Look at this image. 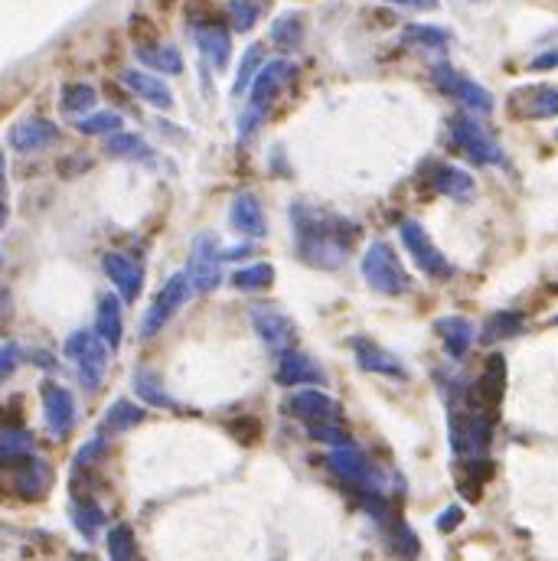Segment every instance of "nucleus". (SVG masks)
<instances>
[{
	"instance_id": "nucleus-1",
	"label": "nucleus",
	"mask_w": 558,
	"mask_h": 561,
	"mask_svg": "<svg viewBox=\"0 0 558 561\" xmlns=\"http://www.w3.org/2000/svg\"><path fill=\"white\" fill-rule=\"evenodd\" d=\"M291 226L297 258L317 271H340L353 258L359 235H363V229L346 216L307 203L291 206Z\"/></svg>"
},
{
	"instance_id": "nucleus-2",
	"label": "nucleus",
	"mask_w": 558,
	"mask_h": 561,
	"mask_svg": "<svg viewBox=\"0 0 558 561\" xmlns=\"http://www.w3.org/2000/svg\"><path fill=\"white\" fill-rule=\"evenodd\" d=\"M327 464L333 470V477H337L343 486H350L353 493H359V500H363V496L386 493V480H382V470L376 464H369L366 454L356 451L353 444L330 447Z\"/></svg>"
},
{
	"instance_id": "nucleus-3",
	"label": "nucleus",
	"mask_w": 558,
	"mask_h": 561,
	"mask_svg": "<svg viewBox=\"0 0 558 561\" xmlns=\"http://www.w3.org/2000/svg\"><path fill=\"white\" fill-rule=\"evenodd\" d=\"M66 359L79 372V382L85 385L89 392H98L102 389V382L108 376V359H111V349L98 340L95 330H76L69 333L66 340Z\"/></svg>"
},
{
	"instance_id": "nucleus-4",
	"label": "nucleus",
	"mask_w": 558,
	"mask_h": 561,
	"mask_svg": "<svg viewBox=\"0 0 558 561\" xmlns=\"http://www.w3.org/2000/svg\"><path fill=\"white\" fill-rule=\"evenodd\" d=\"M448 434H451V451L461 460L487 457L490 441H493V418L477 415V411H470V408H451Z\"/></svg>"
},
{
	"instance_id": "nucleus-5",
	"label": "nucleus",
	"mask_w": 558,
	"mask_h": 561,
	"mask_svg": "<svg viewBox=\"0 0 558 561\" xmlns=\"http://www.w3.org/2000/svg\"><path fill=\"white\" fill-rule=\"evenodd\" d=\"M363 274H366L369 288L376 294H386V297H402L408 288H412V278H408V271L402 268V261L392 252L389 242H372L366 248Z\"/></svg>"
},
{
	"instance_id": "nucleus-6",
	"label": "nucleus",
	"mask_w": 558,
	"mask_h": 561,
	"mask_svg": "<svg viewBox=\"0 0 558 561\" xmlns=\"http://www.w3.org/2000/svg\"><path fill=\"white\" fill-rule=\"evenodd\" d=\"M0 473H4V483L14 490V496H17V500H23V503L43 500V496L49 493V486H53V467H49L46 460H40L36 454L0 460Z\"/></svg>"
},
{
	"instance_id": "nucleus-7",
	"label": "nucleus",
	"mask_w": 558,
	"mask_h": 561,
	"mask_svg": "<svg viewBox=\"0 0 558 561\" xmlns=\"http://www.w3.org/2000/svg\"><path fill=\"white\" fill-rule=\"evenodd\" d=\"M190 288L196 294H213L226 278H222V248L213 232L196 235L190 245V268H186Z\"/></svg>"
},
{
	"instance_id": "nucleus-8",
	"label": "nucleus",
	"mask_w": 558,
	"mask_h": 561,
	"mask_svg": "<svg viewBox=\"0 0 558 561\" xmlns=\"http://www.w3.org/2000/svg\"><path fill=\"white\" fill-rule=\"evenodd\" d=\"M503 392H506V363H503L500 353H493V356H487V366H483V372L474 379V385H467L464 408L496 421V411H500Z\"/></svg>"
},
{
	"instance_id": "nucleus-9",
	"label": "nucleus",
	"mask_w": 558,
	"mask_h": 561,
	"mask_svg": "<svg viewBox=\"0 0 558 561\" xmlns=\"http://www.w3.org/2000/svg\"><path fill=\"white\" fill-rule=\"evenodd\" d=\"M399 239L405 245V252L412 255V261L428 274V278L434 281H448L451 274H454V265L448 258L441 255V248L431 242V235L425 232V226L415 219H405L402 226H399Z\"/></svg>"
},
{
	"instance_id": "nucleus-10",
	"label": "nucleus",
	"mask_w": 558,
	"mask_h": 561,
	"mask_svg": "<svg viewBox=\"0 0 558 561\" xmlns=\"http://www.w3.org/2000/svg\"><path fill=\"white\" fill-rule=\"evenodd\" d=\"M451 141L461 147V151L474 160L480 167H500L506 164L503 147L493 141V137L483 131V124H477L470 115H457L451 118Z\"/></svg>"
},
{
	"instance_id": "nucleus-11",
	"label": "nucleus",
	"mask_w": 558,
	"mask_h": 561,
	"mask_svg": "<svg viewBox=\"0 0 558 561\" xmlns=\"http://www.w3.org/2000/svg\"><path fill=\"white\" fill-rule=\"evenodd\" d=\"M190 294H193V288H190V278H186V271L167 278V284L157 291L154 304L147 307V314L141 320V336H144V340H151V336H157L160 330H164L167 323L177 317V310L186 301H190Z\"/></svg>"
},
{
	"instance_id": "nucleus-12",
	"label": "nucleus",
	"mask_w": 558,
	"mask_h": 561,
	"mask_svg": "<svg viewBox=\"0 0 558 561\" xmlns=\"http://www.w3.org/2000/svg\"><path fill=\"white\" fill-rule=\"evenodd\" d=\"M40 398H43V421H46L49 434H53V438H69L72 428H76V418H79L76 395L59 382H43Z\"/></svg>"
},
{
	"instance_id": "nucleus-13",
	"label": "nucleus",
	"mask_w": 558,
	"mask_h": 561,
	"mask_svg": "<svg viewBox=\"0 0 558 561\" xmlns=\"http://www.w3.org/2000/svg\"><path fill=\"white\" fill-rule=\"evenodd\" d=\"M510 115L526 118V121H542V118H558V89L549 82L536 85H519L510 92Z\"/></svg>"
},
{
	"instance_id": "nucleus-14",
	"label": "nucleus",
	"mask_w": 558,
	"mask_h": 561,
	"mask_svg": "<svg viewBox=\"0 0 558 561\" xmlns=\"http://www.w3.org/2000/svg\"><path fill=\"white\" fill-rule=\"evenodd\" d=\"M288 415L301 418L307 428H317V425H340V402L337 398H330L327 392L320 389H301L288 398Z\"/></svg>"
},
{
	"instance_id": "nucleus-15",
	"label": "nucleus",
	"mask_w": 558,
	"mask_h": 561,
	"mask_svg": "<svg viewBox=\"0 0 558 561\" xmlns=\"http://www.w3.org/2000/svg\"><path fill=\"white\" fill-rule=\"evenodd\" d=\"M248 320H252V327L258 333V340H262L271 353H288L291 340H294V327L288 314H281L275 304H255L248 310Z\"/></svg>"
},
{
	"instance_id": "nucleus-16",
	"label": "nucleus",
	"mask_w": 558,
	"mask_h": 561,
	"mask_svg": "<svg viewBox=\"0 0 558 561\" xmlns=\"http://www.w3.org/2000/svg\"><path fill=\"white\" fill-rule=\"evenodd\" d=\"M434 82H438L441 92H448L451 98H457L464 108L470 111H493V95L483 89V85H477L474 79H467L464 72H457L451 66H434Z\"/></svg>"
},
{
	"instance_id": "nucleus-17",
	"label": "nucleus",
	"mask_w": 558,
	"mask_h": 561,
	"mask_svg": "<svg viewBox=\"0 0 558 561\" xmlns=\"http://www.w3.org/2000/svg\"><path fill=\"white\" fill-rule=\"evenodd\" d=\"M102 268L108 274L111 288L118 291V297L124 304H134L141 297V288H144V268L138 258L124 255V252H108L102 258Z\"/></svg>"
},
{
	"instance_id": "nucleus-18",
	"label": "nucleus",
	"mask_w": 558,
	"mask_h": 561,
	"mask_svg": "<svg viewBox=\"0 0 558 561\" xmlns=\"http://www.w3.org/2000/svg\"><path fill=\"white\" fill-rule=\"evenodd\" d=\"M350 349L356 356V366L363 372H376V376H386V379H408V369L399 363V356L389 353V349H382L376 340H366V336H350Z\"/></svg>"
},
{
	"instance_id": "nucleus-19",
	"label": "nucleus",
	"mask_w": 558,
	"mask_h": 561,
	"mask_svg": "<svg viewBox=\"0 0 558 561\" xmlns=\"http://www.w3.org/2000/svg\"><path fill=\"white\" fill-rule=\"evenodd\" d=\"M294 62L288 59H271L268 66L258 69V76L252 82V92H248V108L255 111H268V105L275 102L278 92L294 79Z\"/></svg>"
},
{
	"instance_id": "nucleus-20",
	"label": "nucleus",
	"mask_w": 558,
	"mask_h": 561,
	"mask_svg": "<svg viewBox=\"0 0 558 561\" xmlns=\"http://www.w3.org/2000/svg\"><path fill=\"white\" fill-rule=\"evenodd\" d=\"M59 128L53 121H46V118H23L17 121L14 128H10L7 134V141L10 147H14L17 154H40L46 151V147H53L59 144Z\"/></svg>"
},
{
	"instance_id": "nucleus-21",
	"label": "nucleus",
	"mask_w": 558,
	"mask_h": 561,
	"mask_svg": "<svg viewBox=\"0 0 558 561\" xmlns=\"http://www.w3.org/2000/svg\"><path fill=\"white\" fill-rule=\"evenodd\" d=\"M229 226L245 235V239H265L268 235V219L265 209L258 203V196L252 193H239L229 206Z\"/></svg>"
},
{
	"instance_id": "nucleus-22",
	"label": "nucleus",
	"mask_w": 558,
	"mask_h": 561,
	"mask_svg": "<svg viewBox=\"0 0 558 561\" xmlns=\"http://www.w3.org/2000/svg\"><path fill=\"white\" fill-rule=\"evenodd\" d=\"M275 382L281 389H294V385H324V369H320L314 359L304 353H281L278 369H275Z\"/></svg>"
},
{
	"instance_id": "nucleus-23",
	"label": "nucleus",
	"mask_w": 558,
	"mask_h": 561,
	"mask_svg": "<svg viewBox=\"0 0 558 561\" xmlns=\"http://www.w3.org/2000/svg\"><path fill=\"white\" fill-rule=\"evenodd\" d=\"M425 180H428V186L434 193H441V196H451V199H470L474 196V177H470L467 170H461V167H451V164H431L425 167Z\"/></svg>"
},
{
	"instance_id": "nucleus-24",
	"label": "nucleus",
	"mask_w": 558,
	"mask_h": 561,
	"mask_svg": "<svg viewBox=\"0 0 558 561\" xmlns=\"http://www.w3.org/2000/svg\"><path fill=\"white\" fill-rule=\"evenodd\" d=\"M121 85H124V89H131L134 95L141 98V102L154 105L160 111H170L173 108L170 85L160 79V76H151V72H144V69H124L121 72Z\"/></svg>"
},
{
	"instance_id": "nucleus-25",
	"label": "nucleus",
	"mask_w": 558,
	"mask_h": 561,
	"mask_svg": "<svg viewBox=\"0 0 558 561\" xmlns=\"http://www.w3.org/2000/svg\"><path fill=\"white\" fill-rule=\"evenodd\" d=\"M121 333H124V320H121V297L118 294H102L95 307V336L102 340L111 353L121 349Z\"/></svg>"
},
{
	"instance_id": "nucleus-26",
	"label": "nucleus",
	"mask_w": 558,
	"mask_h": 561,
	"mask_svg": "<svg viewBox=\"0 0 558 561\" xmlns=\"http://www.w3.org/2000/svg\"><path fill=\"white\" fill-rule=\"evenodd\" d=\"M434 333L441 336V343H444V349H448L451 359H464L467 349L474 346V340H477L474 323H470L467 317H441V320H434Z\"/></svg>"
},
{
	"instance_id": "nucleus-27",
	"label": "nucleus",
	"mask_w": 558,
	"mask_h": 561,
	"mask_svg": "<svg viewBox=\"0 0 558 561\" xmlns=\"http://www.w3.org/2000/svg\"><path fill=\"white\" fill-rule=\"evenodd\" d=\"M196 43H200V56L209 62L213 69H229V56H232V40H229V30L222 27H200L196 30Z\"/></svg>"
},
{
	"instance_id": "nucleus-28",
	"label": "nucleus",
	"mask_w": 558,
	"mask_h": 561,
	"mask_svg": "<svg viewBox=\"0 0 558 561\" xmlns=\"http://www.w3.org/2000/svg\"><path fill=\"white\" fill-rule=\"evenodd\" d=\"M69 519H72V526L85 535V539H95L98 529L105 526V509L98 506L92 496L76 493V496H72V503H69Z\"/></svg>"
},
{
	"instance_id": "nucleus-29",
	"label": "nucleus",
	"mask_w": 558,
	"mask_h": 561,
	"mask_svg": "<svg viewBox=\"0 0 558 561\" xmlns=\"http://www.w3.org/2000/svg\"><path fill=\"white\" fill-rule=\"evenodd\" d=\"M382 535H386L389 552L399 561H415L418 558L421 542H418V535L408 529V522L402 516H395L392 522H386V526H382Z\"/></svg>"
},
{
	"instance_id": "nucleus-30",
	"label": "nucleus",
	"mask_w": 558,
	"mask_h": 561,
	"mask_svg": "<svg viewBox=\"0 0 558 561\" xmlns=\"http://www.w3.org/2000/svg\"><path fill=\"white\" fill-rule=\"evenodd\" d=\"M134 53H138L144 66H151L154 72H164V76H180L183 72V56L177 46L151 43V46H134Z\"/></svg>"
},
{
	"instance_id": "nucleus-31",
	"label": "nucleus",
	"mask_w": 558,
	"mask_h": 561,
	"mask_svg": "<svg viewBox=\"0 0 558 561\" xmlns=\"http://www.w3.org/2000/svg\"><path fill=\"white\" fill-rule=\"evenodd\" d=\"M144 415H147V411H144L141 405L128 402V398H118V402L105 411V418H102V434H124V431L138 428L141 421H144Z\"/></svg>"
},
{
	"instance_id": "nucleus-32",
	"label": "nucleus",
	"mask_w": 558,
	"mask_h": 561,
	"mask_svg": "<svg viewBox=\"0 0 558 561\" xmlns=\"http://www.w3.org/2000/svg\"><path fill=\"white\" fill-rule=\"evenodd\" d=\"M134 392H138L141 402L151 405V408H170V411L180 408L177 398L167 395V389L160 385V379L154 376V372H147V369H141L138 376H134Z\"/></svg>"
},
{
	"instance_id": "nucleus-33",
	"label": "nucleus",
	"mask_w": 558,
	"mask_h": 561,
	"mask_svg": "<svg viewBox=\"0 0 558 561\" xmlns=\"http://www.w3.org/2000/svg\"><path fill=\"white\" fill-rule=\"evenodd\" d=\"M461 477H457V486H461V493L467 500H480V490L483 483L493 477V464L487 457H474V460H461Z\"/></svg>"
},
{
	"instance_id": "nucleus-34",
	"label": "nucleus",
	"mask_w": 558,
	"mask_h": 561,
	"mask_svg": "<svg viewBox=\"0 0 558 561\" xmlns=\"http://www.w3.org/2000/svg\"><path fill=\"white\" fill-rule=\"evenodd\" d=\"M95 102H98V92L92 89L89 82H69V85H62L59 105H62V111H66V115H72V118L92 115Z\"/></svg>"
},
{
	"instance_id": "nucleus-35",
	"label": "nucleus",
	"mask_w": 558,
	"mask_h": 561,
	"mask_svg": "<svg viewBox=\"0 0 558 561\" xmlns=\"http://www.w3.org/2000/svg\"><path fill=\"white\" fill-rule=\"evenodd\" d=\"M519 333H523V317H519L516 310H496V314H490L487 323H483L480 340L500 343V340H510V336H519Z\"/></svg>"
},
{
	"instance_id": "nucleus-36",
	"label": "nucleus",
	"mask_w": 558,
	"mask_h": 561,
	"mask_svg": "<svg viewBox=\"0 0 558 561\" xmlns=\"http://www.w3.org/2000/svg\"><path fill=\"white\" fill-rule=\"evenodd\" d=\"M229 281H232L235 291H242V294H258V291H268L271 284H275V268L265 265V261H258V265L239 268Z\"/></svg>"
},
{
	"instance_id": "nucleus-37",
	"label": "nucleus",
	"mask_w": 558,
	"mask_h": 561,
	"mask_svg": "<svg viewBox=\"0 0 558 561\" xmlns=\"http://www.w3.org/2000/svg\"><path fill=\"white\" fill-rule=\"evenodd\" d=\"M105 154L118 157V160H151V147H147V141L141 134L118 131L105 141Z\"/></svg>"
},
{
	"instance_id": "nucleus-38",
	"label": "nucleus",
	"mask_w": 558,
	"mask_h": 561,
	"mask_svg": "<svg viewBox=\"0 0 558 561\" xmlns=\"http://www.w3.org/2000/svg\"><path fill=\"white\" fill-rule=\"evenodd\" d=\"M124 118L118 111H92V115H85L76 121V131L79 134H89V137H111L121 131Z\"/></svg>"
},
{
	"instance_id": "nucleus-39",
	"label": "nucleus",
	"mask_w": 558,
	"mask_h": 561,
	"mask_svg": "<svg viewBox=\"0 0 558 561\" xmlns=\"http://www.w3.org/2000/svg\"><path fill=\"white\" fill-rule=\"evenodd\" d=\"M36 451V441L27 428H4L0 431V460H10V457H30Z\"/></svg>"
},
{
	"instance_id": "nucleus-40",
	"label": "nucleus",
	"mask_w": 558,
	"mask_h": 561,
	"mask_svg": "<svg viewBox=\"0 0 558 561\" xmlns=\"http://www.w3.org/2000/svg\"><path fill=\"white\" fill-rule=\"evenodd\" d=\"M108 558L111 561H138V539H134L131 526H115L108 529Z\"/></svg>"
},
{
	"instance_id": "nucleus-41",
	"label": "nucleus",
	"mask_w": 558,
	"mask_h": 561,
	"mask_svg": "<svg viewBox=\"0 0 558 561\" xmlns=\"http://www.w3.org/2000/svg\"><path fill=\"white\" fill-rule=\"evenodd\" d=\"M271 40H275L281 49H294L301 46L304 40V20L297 14H284L278 17L275 23H271Z\"/></svg>"
},
{
	"instance_id": "nucleus-42",
	"label": "nucleus",
	"mask_w": 558,
	"mask_h": 561,
	"mask_svg": "<svg viewBox=\"0 0 558 561\" xmlns=\"http://www.w3.org/2000/svg\"><path fill=\"white\" fill-rule=\"evenodd\" d=\"M402 40H405V43H412V46L444 49V46H448L451 36H448V30H438V27H421V23H412V27H405Z\"/></svg>"
},
{
	"instance_id": "nucleus-43",
	"label": "nucleus",
	"mask_w": 558,
	"mask_h": 561,
	"mask_svg": "<svg viewBox=\"0 0 558 561\" xmlns=\"http://www.w3.org/2000/svg\"><path fill=\"white\" fill-rule=\"evenodd\" d=\"M105 451H108V438H105V434H95V438L76 454V460H72V473H82V470L95 467L98 460L105 457Z\"/></svg>"
},
{
	"instance_id": "nucleus-44",
	"label": "nucleus",
	"mask_w": 558,
	"mask_h": 561,
	"mask_svg": "<svg viewBox=\"0 0 558 561\" xmlns=\"http://www.w3.org/2000/svg\"><path fill=\"white\" fill-rule=\"evenodd\" d=\"M258 4L255 0H229V17H232V27L245 33V30H252L255 27V20H258Z\"/></svg>"
},
{
	"instance_id": "nucleus-45",
	"label": "nucleus",
	"mask_w": 558,
	"mask_h": 561,
	"mask_svg": "<svg viewBox=\"0 0 558 561\" xmlns=\"http://www.w3.org/2000/svg\"><path fill=\"white\" fill-rule=\"evenodd\" d=\"M258 66H262V46H248V53H245L242 66H239V76H235V92H245L248 85L255 82Z\"/></svg>"
},
{
	"instance_id": "nucleus-46",
	"label": "nucleus",
	"mask_w": 558,
	"mask_h": 561,
	"mask_svg": "<svg viewBox=\"0 0 558 561\" xmlns=\"http://www.w3.org/2000/svg\"><path fill=\"white\" fill-rule=\"evenodd\" d=\"M20 359H23V353H20L17 343H4V346H0V385L14 376L17 366H20Z\"/></svg>"
},
{
	"instance_id": "nucleus-47",
	"label": "nucleus",
	"mask_w": 558,
	"mask_h": 561,
	"mask_svg": "<svg viewBox=\"0 0 558 561\" xmlns=\"http://www.w3.org/2000/svg\"><path fill=\"white\" fill-rule=\"evenodd\" d=\"M464 522V509L461 506H448L444 509V513L438 516V522H434V526H438L441 532H454L457 526H461Z\"/></svg>"
},
{
	"instance_id": "nucleus-48",
	"label": "nucleus",
	"mask_w": 558,
	"mask_h": 561,
	"mask_svg": "<svg viewBox=\"0 0 558 561\" xmlns=\"http://www.w3.org/2000/svg\"><path fill=\"white\" fill-rule=\"evenodd\" d=\"M386 4H395V7H412V10H434V7H438V0H386Z\"/></svg>"
},
{
	"instance_id": "nucleus-49",
	"label": "nucleus",
	"mask_w": 558,
	"mask_h": 561,
	"mask_svg": "<svg viewBox=\"0 0 558 561\" xmlns=\"http://www.w3.org/2000/svg\"><path fill=\"white\" fill-rule=\"evenodd\" d=\"M552 66H558V53H545L532 62V69H552Z\"/></svg>"
},
{
	"instance_id": "nucleus-50",
	"label": "nucleus",
	"mask_w": 558,
	"mask_h": 561,
	"mask_svg": "<svg viewBox=\"0 0 558 561\" xmlns=\"http://www.w3.org/2000/svg\"><path fill=\"white\" fill-rule=\"evenodd\" d=\"M7 216H10V199L7 193H0V229L7 226Z\"/></svg>"
},
{
	"instance_id": "nucleus-51",
	"label": "nucleus",
	"mask_w": 558,
	"mask_h": 561,
	"mask_svg": "<svg viewBox=\"0 0 558 561\" xmlns=\"http://www.w3.org/2000/svg\"><path fill=\"white\" fill-rule=\"evenodd\" d=\"M0 193H7V160H4V151H0Z\"/></svg>"
},
{
	"instance_id": "nucleus-52",
	"label": "nucleus",
	"mask_w": 558,
	"mask_h": 561,
	"mask_svg": "<svg viewBox=\"0 0 558 561\" xmlns=\"http://www.w3.org/2000/svg\"><path fill=\"white\" fill-rule=\"evenodd\" d=\"M4 301H7V294H4V291H0V304H4Z\"/></svg>"
},
{
	"instance_id": "nucleus-53",
	"label": "nucleus",
	"mask_w": 558,
	"mask_h": 561,
	"mask_svg": "<svg viewBox=\"0 0 558 561\" xmlns=\"http://www.w3.org/2000/svg\"><path fill=\"white\" fill-rule=\"evenodd\" d=\"M0 268H4V255H0Z\"/></svg>"
},
{
	"instance_id": "nucleus-54",
	"label": "nucleus",
	"mask_w": 558,
	"mask_h": 561,
	"mask_svg": "<svg viewBox=\"0 0 558 561\" xmlns=\"http://www.w3.org/2000/svg\"><path fill=\"white\" fill-rule=\"evenodd\" d=\"M552 323H555V327H558V317H552Z\"/></svg>"
}]
</instances>
